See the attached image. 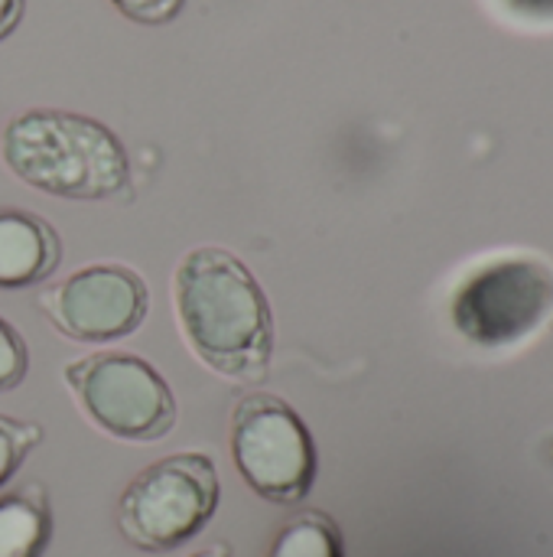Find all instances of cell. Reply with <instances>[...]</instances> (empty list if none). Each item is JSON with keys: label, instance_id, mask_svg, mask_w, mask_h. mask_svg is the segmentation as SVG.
I'll return each mask as SVG.
<instances>
[{"label": "cell", "instance_id": "12", "mask_svg": "<svg viewBox=\"0 0 553 557\" xmlns=\"http://www.w3.org/2000/svg\"><path fill=\"white\" fill-rule=\"evenodd\" d=\"M29 369V352L23 336L0 317V395L23 385Z\"/></svg>", "mask_w": 553, "mask_h": 557}, {"label": "cell", "instance_id": "6", "mask_svg": "<svg viewBox=\"0 0 553 557\" xmlns=\"http://www.w3.org/2000/svg\"><path fill=\"white\" fill-rule=\"evenodd\" d=\"M231 460L241 480L274 506L303 503L316 483V444L303 418L277 395L254 392L231 411Z\"/></svg>", "mask_w": 553, "mask_h": 557}, {"label": "cell", "instance_id": "13", "mask_svg": "<svg viewBox=\"0 0 553 557\" xmlns=\"http://www.w3.org/2000/svg\"><path fill=\"white\" fill-rule=\"evenodd\" d=\"M127 20H134V23H140V26H166V23H173L179 13H183V7H186V0H111Z\"/></svg>", "mask_w": 553, "mask_h": 557}, {"label": "cell", "instance_id": "2", "mask_svg": "<svg viewBox=\"0 0 553 557\" xmlns=\"http://www.w3.org/2000/svg\"><path fill=\"white\" fill-rule=\"evenodd\" d=\"M3 163L26 186L59 199H114L130 186L117 134L75 111L29 108L3 131Z\"/></svg>", "mask_w": 553, "mask_h": 557}, {"label": "cell", "instance_id": "16", "mask_svg": "<svg viewBox=\"0 0 553 557\" xmlns=\"http://www.w3.org/2000/svg\"><path fill=\"white\" fill-rule=\"evenodd\" d=\"M189 557H231V552H228V545H212V548H202Z\"/></svg>", "mask_w": 553, "mask_h": 557}, {"label": "cell", "instance_id": "5", "mask_svg": "<svg viewBox=\"0 0 553 557\" xmlns=\"http://www.w3.org/2000/svg\"><path fill=\"white\" fill-rule=\"evenodd\" d=\"M65 385L72 388L85 418L108 437L153 444L176 424V398L166 379L140 356H81L65 366Z\"/></svg>", "mask_w": 553, "mask_h": 557}, {"label": "cell", "instance_id": "9", "mask_svg": "<svg viewBox=\"0 0 553 557\" xmlns=\"http://www.w3.org/2000/svg\"><path fill=\"white\" fill-rule=\"evenodd\" d=\"M52 539V509L42 483L0 496V557H42Z\"/></svg>", "mask_w": 553, "mask_h": 557}, {"label": "cell", "instance_id": "10", "mask_svg": "<svg viewBox=\"0 0 553 557\" xmlns=\"http://www.w3.org/2000/svg\"><path fill=\"white\" fill-rule=\"evenodd\" d=\"M267 557H345L342 532L326 512L310 509V512L293 516L277 532Z\"/></svg>", "mask_w": 553, "mask_h": 557}, {"label": "cell", "instance_id": "8", "mask_svg": "<svg viewBox=\"0 0 553 557\" xmlns=\"http://www.w3.org/2000/svg\"><path fill=\"white\" fill-rule=\"evenodd\" d=\"M62 261L59 232L36 212L0 209V290L36 287L55 274Z\"/></svg>", "mask_w": 553, "mask_h": 557}, {"label": "cell", "instance_id": "4", "mask_svg": "<svg viewBox=\"0 0 553 557\" xmlns=\"http://www.w3.org/2000/svg\"><path fill=\"white\" fill-rule=\"evenodd\" d=\"M553 313V268L544 258L508 255L473 268L450 297L453 330L479 349L531 339Z\"/></svg>", "mask_w": 553, "mask_h": 557}, {"label": "cell", "instance_id": "7", "mask_svg": "<svg viewBox=\"0 0 553 557\" xmlns=\"http://www.w3.org/2000/svg\"><path fill=\"white\" fill-rule=\"evenodd\" d=\"M36 307L65 339L117 343L137 333L147 320L150 290L134 268L101 261L42 290Z\"/></svg>", "mask_w": 553, "mask_h": 557}, {"label": "cell", "instance_id": "11", "mask_svg": "<svg viewBox=\"0 0 553 557\" xmlns=\"http://www.w3.org/2000/svg\"><path fill=\"white\" fill-rule=\"evenodd\" d=\"M42 444V428L33 421H20L0 414V486L23 467V460Z\"/></svg>", "mask_w": 553, "mask_h": 557}, {"label": "cell", "instance_id": "15", "mask_svg": "<svg viewBox=\"0 0 553 557\" xmlns=\"http://www.w3.org/2000/svg\"><path fill=\"white\" fill-rule=\"evenodd\" d=\"M26 0H0V42L20 26Z\"/></svg>", "mask_w": 553, "mask_h": 557}, {"label": "cell", "instance_id": "1", "mask_svg": "<svg viewBox=\"0 0 553 557\" xmlns=\"http://www.w3.org/2000/svg\"><path fill=\"white\" fill-rule=\"evenodd\" d=\"M173 304L192 356L222 379L257 382L274 352V317L251 268L228 248L199 245L173 271Z\"/></svg>", "mask_w": 553, "mask_h": 557}, {"label": "cell", "instance_id": "3", "mask_svg": "<svg viewBox=\"0 0 553 557\" xmlns=\"http://www.w3.org/2000/svg\"><path fill=\"white\" fill-rule=\"evenodd\" d=\"M218 496V470L209 454H169L124 486L117 529L140 552H173L212 522Z\"/></svg>", "mask_w": 553, "mask_h": 557}, {"label": "cell", "instance_id": "14", "mask_svg": "<svg viewBox=\"0 0 553 557\" xmlns=\"http://www.w3.org/2000/svg\"><path fill=\"white\" fill-rule=\"evenodd\" d=\"M502 3L525 20H553V0H502Z\"/></svg>", "mask_w": 553, "mask_h": 557}]
</instances>
